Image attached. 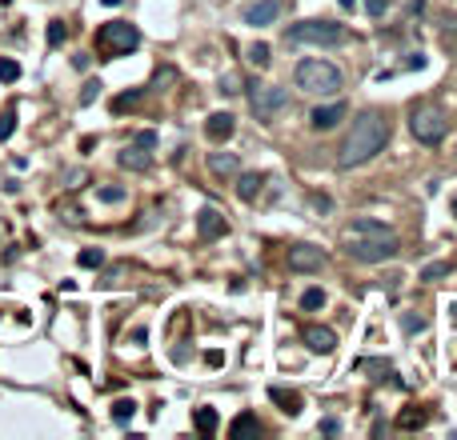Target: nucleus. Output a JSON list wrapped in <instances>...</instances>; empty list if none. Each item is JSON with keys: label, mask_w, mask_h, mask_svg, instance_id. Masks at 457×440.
<instances>
[{"label": "nucleus", "mask_w": 457, "mask_h": 440, "mask_svg": "<svg viewBox=\"0 0 457 440\" xmlns=\"http://www.w3.org/2000/svg\"><path fill=\"white\" fill-rule=\"evenodd\" d=\"M385 140H389V120H385V113L365 108V113L353 120L349 136H345L341 152H337V164H341V168H357V164L373 161L377 152L385 148Z\"/></svg>", "instance_id": "nucleus-1"}, {"label": "nucleus", "mask_w": 457, "mask_h": 440, "mask_svg": "<svg viewBox=\"0 0 457 440\" xmlns=\"http://www.w3.org/2000/svg\"><path fill=\"white\" fill-rule=\"evenodd\" d=\"M341 248L361 264H385L397 256L401 241H397V232H389L385 225H377V220H353L341 236Z\"/></svg>", "instance_id": "nucleus-2"}, {"label": "nucleus", "mask_w": 457, "mask_h": 440, "mask_svg": "<svg viewBox=\"0 0 457 440\" xmlns=\"http://www.w3.org/2000/svg\"><path fill=\"white\" fill-rule=\"evenodd\" d=\"M293 81L301 92H309V97H337L341 92V68L329 65V60H301V65L293 68Z\"/></svg>", "instance_id": "nucleus-3"}, {"label": "nucleus", "mask_w": 457, "mask_h": 440, "mask_svg": "<svg viewBox=\"0 0 457 440\" xmlns=\"http://www.w3.org/2000/svg\"><path fill=\"white\" fill-rule=\"evenodd\" d=\"M445 129H449V120H445V113H441L437 104H413L409 132H413L421 145H441V140H445Z\"/></svg>", "instance_id": "nucleus-4"}, {"label": "nucleus", "mask_w": 457, "mask_h": 440, "mask_svg": "<svg viewBox=\"0 0 457 440\" xmlns=\"http://www.w3.org/2000/svg\"><path fill=\"white\" fill-rule=\"evenodd\" d=\"M97 44L104 56H125V52H132L141 44V33H137V24H129V20H113V24L100 28Z\"/></svg>", "instance_id": "nucleus-5"}, {"label": "nucleus", "mask_w": 457, "mask_h": 440, "mask_svg": "<svg viewBox=\"0 0 457 440\" xmlns=\"http://www.w3.org/2000/svg\"><path fill=\"white\" fill-rule=\"evenodd\" d=\"M289 40L293 44H341L345 40V28L341 24H329V20H301L289 28Z\"/></svg>", "instance_id": "nucleus-6"}, {"label": "nucleus", "mask_w": 457, "mask_h": 440, "mask_svg": "<svg viewBox=\"0 0 457 440\" xmlns=\"http://www.w3.org/2000/svg\"><path fill=\"white\" fill-rule=\"evenodd\" d=\"M249 100H253V113L257 116H273L285 108V88H277V84H253L249 88Z\"/></svg>", "instance_id": "nucleus-7"}, {"label": "nucleus", "mask_w": 457, "mask_h": 440, "mask_svg": "<svg viewBox=\"0 0 457 440\" xmlns=\"http://www.w3.org/2000/svg\"><path fill=\"white\" fill-rule=\"evenodd\" d=\"M289 264H293L297 272H321L325 268V252L317 245H293L289 248Z\"/></svg>", "instance_id": "nucleus-8"}, {"label": "nucleus", "mask_w": 457, "mask_h": 440, "mask_svg": "<svg viewBox=\"0 0 457 440\" xmlns=\"http://www.w3.org/2000/svg\"><path fill=\"white\" fill-rule=\"evenodd\" d=\"M277 17H281L277 0H257V4H249L245 8V24H253V28H265V24H273Z\"/></svg>", "instance_id": "nucleus-9"}, {"label": "nucleus", "mask_w": 457, "mask_h": 440, "mask_svg": "<svg viewBox=\"0 0 457 440\" xmlns=\"http://www.w3.org/2000/svg\"><path fill=\"white\" fill-rule=\"evenodd\" d=\"M196 229H201V236H209V241H221L228 232V225H225V216H221V209H201Z\"/></svg>", "instance_id": "nucleus-10"}, {"label": "nucleus", "mask_w": 457, "mask_h": 440, "mask_svg": "<svg viewBox=\"0 0 457 440\" xmlns=\"http://www.w3.org/2000/svg\"><path fill=\"white\" fill-rule=\"evenodd\" d=\"M345 116V100H337V104H321V108H313L309 116V124L317 132H329V129H337V120Z\"/></svg>", "instance_id": "nucleus-11"}, {"label": "nucleus", "mask_w": 457, "mask_h": 440, "mask_svg": "<svg viewBox=\"0 0 457 440\" xmlns=\"http://www.w3.org/2000/svg\"><path fill=\"white\" fill-rule=\"evenodd\" d=\"M305 344H309L313 352H333V344H337V332L325 325H305Z\"/></svg>", "instance_id": "nucleus-12"}, {"label": "nucleus", "mask_w": 457, "mask_h": 440, "mask_svg": "<svg viewBox=\"0 0 457 440\" xmlns=\"http://www.w3.org/2000/svg\"><path fill=\"white\" fill-rule=\"evenodd\" d=\"M233 129H237V124H233V116H228V113H212L209 120H205V136H209V140H217V145H221V140H228V136H233Z\"/></svg>", "instance_id": "nucleus-13"}, {"label": "nucleus", "mask_w": 457, "mask_h": 440, "mask_svg": "<svg viewBox=\"0 0 457 440\" xmlns=\"http://www.w3.org/2000/svg\"><path fill=\"white\" fill-rule=\"evenodd\" d=\"M209 172L212 177H237L241 172V161L233 152H209Z\"/></svg>", "instance_id": "nucleus-14"}, {"label": "nucleus", "mask_w": 457, "mask_h": 440, "mask_svg": "<svg viewBox=\"0 0 457 440\" xmlns=\"http://www.w3.org/2000/svg\"><path fill=\"white\" fill-rule=\"evenodd\" d=\"M261 184H265L261 172H241V177H237V196H241V200H253V196L261 193Z\"/></svg>", "instance_id": "nucleus-15"}, {"label": "nucleus", "mask_w": 457, "mask_h": 440, "mask_svg": "<svg viewBox=\"0 0 457 440\" xmlns=\"http://www.w3.org/2000/svg\"><path fill=\"white\" fill-rule=\"evenodd\" d=\"M217 408H196L193 412V428L196 432H201V437H212V432H217Z\"/></svg>", "instance_id": "nucleus-16"}, {"label": "nucleus", "mask_w": 457, "mask_h": 440, "mask_svg": "<svg viewBox=\"0 0 457 440\" xmlns=\"http://www.w3.org/2000/svg\"><path fill=\"white\" fill-rule=\"evenodd\" d=\"M269 396H273V400H277V405L285 408L289 416H297V412H301V396H297L293 389H269Z\"/></svg>", "instance_id": "nucleus-17"}, {"label": "nucleus", "mask_w": 457, "mask_h": 440, "mask_svg": "<svg viewBox=\"0 0 457 440\" xmlns=\"http://www.w3.org/2000/svg\"><path fill=\"white\" fill-rule=\"evenodd\" d=\"M121 164H125V168H132V172H145L148 168V152L141 145L137 148H125V152H121Z\"/></svg>", "instance_id": "nucleus-18"}, {"label": "nucleus", "mask_w": 457, "mask_h": 440, "mask_svg": "<svg viewBox=\"0 0 457 440\" xmlns=\"http://www.w3.org/2000/svg\"><path fill=\"white\" fill-rule=\"evenodd\" d=\"M233 437L241 440V437H261V424L253 421V416H237L233 421Z\"/></svg>", "instance_id": "nucleus-19"}, {"label": "nucleus", "mask_w": 457, "mask_h": 440, "mask_svg": "<svg viewBox=\"0 0 457 440\" xmlns=\"http://www.w3.org/2000/svg\"><path fill=\"white\" fill-rule=\"evenodd\" d=\"M132 412H137V405H132L129 396H125V400H116V405H113V421H116V424H129V421H132Z\"/></svg>", "instance_id": "nucleus-20"}, {"label": "nucleus", "mask_w": 457, "mask_h": 440, "mask_svg": "<svg viewBox=\"0 0 457 440\" xmlns=\"http://www.w3.org/2000/svg\"><path fill=\"white\" fill-rule=\"evenodd\" d=\"M141 100H145V88H132V92H125V97H116V100H113V108H116V113H125V108L141 104Z\"/></svg>", "instance_id": "nucleus-21"}, {"label": "nucleus", "mask_w": 457, "mask_h": 440, "mask_svg": "<svg viewBox=\"0 0 457 440\" xmlns=\"http://www.w3.org/2000/svg\"><path fill=\"white\" fill-rule=\"evenodd\" d=\"M13 129H17V113H13V108H4V113H0V140H8Z\"/></svg>", "instance_id": "nucleus-22"}, {"label": "nucleus", "mask_w": 457, "mask_h": 440, "mask_svg": "<svg viewBox=\"0 0 457 440\" xmlns=\"http://www.w3.org/2000/svg\"><path fill=\"white\" fill-rule=\"evenodd\" d=\"M104 264V252L100 248H84L81 252V268H100Z\"/></svg>", "instance_id": "nucleus-23"}, {"label": "nucleus", "mask_w": 457, "mask_h": 440, "mask_svg": "<svg viewBox=\"0 0 457 440\" xmlns=\"http://www.w3.org/2000/svg\"><path fill=\"white\" fill-rule=\"evenodd\" d=\"M301 304H305V309H321V304H325V293H321V288H305Z\"/></svg>", "instance_id": "nucleus-24"}, {"label": "nucleus", "mask_w": 457, "mask_h": 440, "mask_svg": "<svg viewBox=\"0 0 457 440\" xmlns=\"http://www.w3.org/2000/svg\"><path fill=\"white\" fill-rule=\"evenodd\" d=\"M445 272H449V264H445V261H441V264H425V268H421V280H429V284H433V280L445 277Z\"/></svg>", "instance_id": "nucleus-25"}, {"label": "nucleus", "mask_w": 457, "mask_h": 440, "mask_svg": "<svg viewBox=\"0 0 457 440\" xmlns=\"http://www.w3.org/2000/svg\"><path fill=\"white\" fill-rule=\"evenodd\" d=\"M17 76H20V65H17V60H0V81L13 84Z\"/></svg>", "instance_id": "nucleus-26"}, {"label": "nucleus", "mask_w": 457, "mask_h": 440, "mask_svg": "<svg viewBox=\"0 0 457 440\" xmlns=\"http://www.w3.org/2000/svg\"><path fill=\"white\" fill-rule=\"evenodd\" d=\"M397 424H401V428H421V424H425V412H405Z\"/></svg>", "instance_id": "nucleus-27"}, {"label": "nucleus", "mask_w": 457, "mask_h": 440, "mask_svg": "<svg viewBox=\"0 0 457 440\" xmlns=\"http://www.w3.org/2000/svg\"><path fill=\"white\" fill-rule=\"evenodd\" d=\"M249 56H253V65H269V49H265V44H253Z\"/></svg>", "instance_id": "nucleus-28"}, {"label": "nucleus", "mask_w": 457, "mask_h": 440, "mask_svg": "<svg viewBox=\"0 0 457 440\" xmlns=\"http://www.w3.org/2000/svg\"><path fill=\"white\" fill-rule=\"evenodd\" d=\"M97 92H100V84L88 81V84H84V92H81V104H93V100H97Z\"/></svg>", "instance_id": "nucleus-29"}, {"label": "nucleus", "mask_w": 457, "mask_h": 440, "mask_svg": "<svg viewBox=\"0 0 457 440\" xmlns=\"http://www.w3.org/2000/svg\"><path fill=\"white\" fill-rule=\"evenodd\" d=\"M61 40H65V24L56 20V24H52V28H49V44H61Z\"/></svg>", "instance_id": "nucleus-30"}, {"label": "nucleus", "mask_w": 457, "mask_h": 440, "mask_svg": "<svg viewBox=\"0 0 457 440\" xmlns=\"http://www.w3.org/2000/svg\"><path fill=\"white\" fill-rule=\"evenodd\" d=\"M137 145H141V148H157V132H141V136H137Z\"/></svg>", "instance_id": "nucleus-31"}, {"label": "nucleus", "mask_w": 457, "mask_h": 440, "mask_svg": "<svg viewBox=\"0 0 457 440\" xmlns=\"http://www.w3.org/2000/svg\"><path fill=\"white\" fill-rule=\"evenodd\" d=\"M321 432H325V437H333V432H341V424L329 416V421H321Z\"/></svg>", "instance_id": "nucleus-32"}, {"label": "nucleus", "mask_w": 457, "mask_h": 440, "mask_svg": "<svg viewBox=\"0 0 457 440\" xmlns=\"http://www.w3.org/2000/svg\"><path fill=\"white\" fill-rule=\"evenodd\" d=\"M121 196H125L121 188H100V200H121Z\"/></svg>", "instance_id": "nucleus-33"}, {"label": "nucleus", "mask_w": 457, "mask_h": 440, "mask_svg": "<svg viewBox=\"0 0 457 440\" xmlns=\"http://www.w3.org/2000/svg\"><path fill=\"white\" fill-rule=\"evenodd\" d=\"M365 368H369V373H389V364H385V360H369Z\"/></svg>", "instance_id": "nucleus-34"}, {"label": "nucleus", "mask_w": 457, "mask_h": 440, "mask_svg": "<svg viewBox=\"0 0 457 440\" xmlns=\"http://www.w3.org/2000/svg\"><path fill=\"white\" fill-rule=\"evenodd\" d=\"M421 325H425L421 316H405V328H409V332H417V328H421Z\"/></svg>", "instance_id": "nucleus-35"}, {"label": "nucleus", "mask_w": 457, "mask_h": 440, "mask_svg": "<svg viewBox=\"0 0 457 440\" xmlns=\"http://www.w3.org/2000/svg\"><path fill=\"white\" fill-rule=\"evenodd\" d=\"M369 13H373V17H381V13H385V0H369Z\"/></svg>", "instance_id": "nucleus-36"}, {"label": "nucleus", "mask_w": 457, "mask_h": 440, "mask_svg": "<svg viewBox=\"0 0 457 440\" xmlns=\"http://www.w3.org/2000/svg\"><path fill=\"white\" fill-rule=\"evenodd\" d=\"M341 4H345V8H353V4H357V0H341Z\"/></svg>", "instance_id": "nucleus-37"}, {"label": "nucleus", "mask_w": 457, "mask_h": 440, "mask_svg": "<svg viewBox=\"0 0 457 440\" xmlns=\"http://www.w3.org/2000/svg\"><path fill=\"white\" fill-rule=\"evenodd\" d=\"M104 4H109V8H113V4H121V0H104Z\"/></svg>", "instance_id": "nucleus-38"}, {"label": "nucleus", "mask_w": 457, "mask_h": 440, "mask_svg": "<svg viewBox=\"0 0 457 440\" xmlns=\"http://www.w3.org/2000/svg\"><path fill=\"white\" fill-rule=\"evenodd\" d=\"M454 212H457V204H454Z\"/></svg>", "instance_id": "nucleus-39"}]
</instances>
